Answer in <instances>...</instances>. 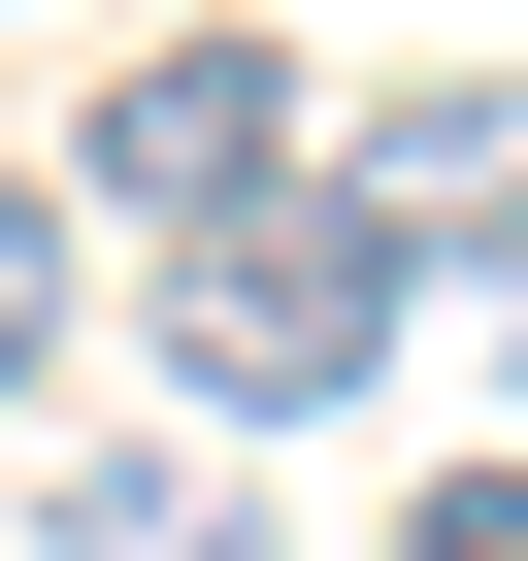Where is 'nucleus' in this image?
<instances>
[{
    "instance_id": "f257e3e1",
    "label": "nucleus",
    "mask_w": 528,
    "mask_h": 561,
    "mask_svg": "<svg viewBox=\"0 0 528 561\" xmlns=\"http://www.w3.org/2000/svg\"><path fill=\"white\" fill-rule=\"evenodd\" d=\"M364 364H397V231H364L331 165L231 198V231H165V397H198V430H331Z\"/></svg>"
},
{
    "instance_id": "f03ea898",
    "label": "nucleus",
    "mask_w": 528,
    "mask_h": 561,
    "mask_svg": "<svg viewBox=\"0 0 528 561\" xmlns=\"http://www.w3.org/2000/svg\"><path fill=\"white\" fill-rule=\"evenodd\" d=\"M298 165H331V133H298V67H264V34H133L100 133H67V198H133V264L231 231V198H298Z\"/></svg>"
},
{
    "instance_id": "7ed1b4c3",
    "label": "nucleus",
    "mask_w": 528,
    "mask_h": 561,
    "mask_svg": "<svg viewBox=\"0 0 528 561\" xmlns=\"http://www.w3.org/2000/svg\"><path fill=\"white\" fill-rule=\"evenodd\" d=\"M331 198L397 231V298H429V264H528V100H397V133H364Z\"/></svg>"
},
{
    "instance_id": "20e7f679",
    "label": "nucleus",
    "mask_w": 528,
    "mask_h": 561,
    "mask_svg": "<svg viewBox=\"0 0 528 561\" xmlns=\"http://www.w3.org/2000/svg\"><path fill=\"white\" fill-rule=\"evenodd\" d=\"M34 561H264V495H231V462H67Z\"/></svg>"
},
{
    "instance_id": "39448f33",
    "label": "nucleus",
    "mask_w": 528,
    "mask_h": 561,
    "mask_svg": "<svg viewBox=\"0 0 528 561\" xmlns=\"http://www.w3.org/2000/svg\"><path fill=\"white\" fill-rule=\"evenodd\" d=\"M67 364V198H0V397Z\"/></svg>"
},
{
    "instance_id": "423d86ee",
    "label": "nucleus",
    "mask_w": 528,
    "mask_h": 561,
    "mask_svg": "<svg viewBox=\"0 0 528 561\" xmlns=\"http://www.w3.org/2000/svg\"><path fill=\"white\" fill-rule=\"evenodd\" d=\"M397 561H528V462H429V528Z\"/></svg>"
}]
</instances>
